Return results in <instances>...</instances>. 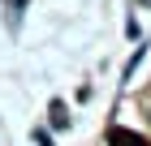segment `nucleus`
<instances>
[{"label": "nucleus", "mask_w": 151, "mask_h": 146, "mask_svg": "<svg viewBox=\"0 0 151 146\" xmlns=\"http://www.w3.org/2000/svg\"><path fill=\"white\" fill-rule=\"evenodd\" d=\"M108 146H147V137L129 129H108Z\"/></svg>", "instance_id": "obj_1"}, {"label": "nucleus", "mask_w": 151, "mask_h": 146, "mask_svg": "<svg viewBox=\"0 0 151 146\" xmlns=\"http://www.w3.org/2000/svg\"><path fill=\"white\" fill-rule=\"evenodd\" d=\"M142 4H151V0H142Z\"/></svg>", "instance_id": "obj_2"}]
</instances>
